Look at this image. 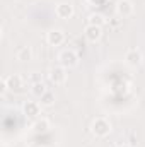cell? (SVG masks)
<instances>
[{
	"instance_id": "6da1fadb",
	"label": "cell",
	"mask_w": 145,
	"mask_h": 147,
	"mask_svg": "<svg viewBox=\"0 0 145 147\" xmlns=\"http://www.w3.org/2000/svg\"><path fill=\"white\" fill-rule=\"evenodd\" d=\"M60 60V65L65 67V69H73L79 65V55L73 51V50H63L58 57Z\"/></svg>"
},
{
	"instance_id": "7a4b0ae2",
	"label": "cell",
	"mask_w": 145,
	"mask_h": 147,
	"mask_svg": "<svg viewBox=\"0 0 145 147\" xmlns=\"http://www.w3.org/2000/svg\"><path fill=\"white\" fill-rule=\"evenodd\" d=\"M92 134L96 135V137H106L109 135V132H111V123H109L106 118H96L94 121H92Z\"/></svg>"
},
{
	"instance_id": "3957f363",
	"label": "cell",
	"mask_w": 145,
	"mask_h": 147,
	"mask_svg": "<svg viewBox=\"0 0 145 147\" xmlns=\"http://www.w3.org/2000/svg\"><path fill=\"white\" fill-rule=\"evenodd\" d=\"M50 80L55 84V86H60V84H63L65 80H67V70H65V67H53L51 70H50Z\"/></svg>"
},
{
	"instance_id": "277c9868",
	"label": "cell",
	"mask_w": 145,
	"mask_h": 147,
	"mask_svg": "<svg viewBox=\"0 0 145 147\" xmlns=\"http://www.w3.org/2000/svg\"><path fill=\"white\" fill-rule=\"evenodd\" d=\"M142 60H144L142 51L137 50V48H132V50H128V51L125 53V62H126L130 67H138V65L142 63Z\"/></svg>"
},
{
	"instance_id": "5b68a950",
	"label": "cell",
	"mask_w": 145,
	"mask_h": 147,
	"mask_svg": "<svg viewBox=\"0 0 145 147\" xmlns=\"http://www.w3.org/2000/svg\"><path fill=\"white\" fill-rule=\"evenodd\" d=\"M84 34H85V38H87V41L96 43V41H99L101 36H103V28H99V26H92V24H87L85 29H84Z\"/></svg>"
},
{
	"instance_id": "8992f818",
	"label": "cell",
	"mask_w": 145,
	"mask_h": 147,
	"mask_svg": "<svg viewBox=\"0 0 145 147\" xmlns=\"http://www.w3.org/2000/svg\"><path fill=\"white\" fill-rule=\"evenodd\" d=\"M116 12L119 17H128L133 14V3L130 0H118L116 3Z\"/></svg>"
},
{
	"instance_id": "52a82bcc",
	"label": "cell",
	"mask_w": 145,
	"mask_h": 147,
	"mask_svg": "<svg viewBox=\"0 0 145 147\" xmlns=\"http://www.w3.org/2000/svg\"><path fill=\"white\" fill-rule=\"evenodd\" d=\"M46 41L51 45V46H60L63 41H65V34L62 29H51L48 34H46Z\"/></svg>"
},
{
	"instance_id": "ba28073f",
	"label": "cell",
	"mask_w": 145,
	"mask_h": 147,
	"mask_svg": "<svg viewBox=\"0 0 145 147\" xmlns=\"http://www.w3.org/2000/svg\"><path fill=\"white\" fill-rule=\"evenodd\" d=\"M56 16L60 17V19H70L73 16V5H70V3H67V2H63V3H58L56 5Z\"/></svg>"
},
{
	"instance_id": "9c48e42d",
	"label": "cell",
	"mask_w": 145,
	"mask_h": 147,
	"mask_svg": "<svg viewBox=\"0 0 145 147\" xmlns=\"http://www.w3.org/2000/svg\"><path fill=\"white\" fill-rule=\"evenodd\" d=\"M5 80H7V86H9V89H10V91H19V89L22 87V84H24L22 77H21V75H17V74H12V75L5 77Z\"/></svg>"
},
{
	"instance_id": "30bf717a",
	"label": "cell",
	"mask_w": 145,
	"mask_h": 147,
	"mask_svg": "<svg viewBox=\"0 0 145 147\" xmlns=\"http://www.w3.org/2000/svg\"><path fill=\"white\" fill-rule=\"evenodd\" d=\"M22 110H24V115L28 118H36L38 115H39V105H38L36 101H28Z\"/></svg>"
},
{
	"instance_id": "8fae6325",
	"label": "cell",
	"mask_w": 145,
	"mask_h": 147,
	"mask_svg": "<svg viewBox=\"0 0 145 147\" xmlns=\"http://www.w3.org/2000/svg\"><path fill=\"white\" fill-rule=\"evenodd\" d=\"M48 128H50V121H48L46 118L36 120V121L33 123V130H34V134H44V132H48Z\"/></svg>"
},
{
	"instance_id": "7c38bea8",
	"label": "cell",
	"mask_w": 145,
	"mask_h": 147,
	"mask_svg": "<svg viewBox=\"0 0 145 147\" xmlns=\"http://www.w3.org/2000/svg\"><path fill=\"white\" fill-rule=\"evenodd\" d=\"M31 58H33V50H31L29 46H22V48L17 50V60L28 62V60H31Z\"/></svg>"
},
{
	"instance_id": "4fadbf2b",
	"label": "cell",
	"mask_w": 145,
	"mask_h": 147,
	"mask_svg": "<svg viewBox=\"0 0 145 147\" xmlns=\"http://www.w3.org/2000/svg\"><path fill=\"white\" fill-rule=\"evenodd\" d=\"M87 21H89V24H92V26H99V28H103L104 22H106V19H104L103 14H91Z\"/></svg>"
},
{
	"instance_id": "5bb4252c",
	"label": "cell",
	"mask_w": 145,
	"mask_h": 147,
	"mask_svg": "<svg viewBox=\"0 0 145 147\" xmlns=\"http://www.w3.org/2000/svg\"><path fill=\"white\" fill-rule=\"evenodd\" d=\"M39 99H41V106H51L55 103V94L51 91H46Z\"/></svg>"
},
{
	"instance_id": "9a60e30c",
	"label": "cell",
	"mask_w": 145,
	"mask_h": 147,
	"mask_svg": "<svg viewBox=\"0 0 145 147\" xmlns=\"http://www.w3.org/2000/svg\"><path fill=\"white\" fill-rule=\"evenodd\" d=\"M31 92H33L34 96H38V98H41V96L46 92V87H44V84L39 80V82H34V84H33V87H31Z\"/></svg>"
},
{
	"instance_id": "2e32d148",
	"label": "cell",
	"mask_w": 145,
	"mask_h": 147,
	"mask_svg": "<svg viewBox=\"0 0 145 147\" xmlns=\"http://www.w3.org/2000/svg\"><path fill=\"white\" fill-rule=\"evenodd\" d=\"M7 89H9V86H7V80H5V79H2V82H0V91H2V94H3Z\"/></svg>"
},
{
	"instance_id": "e0dca14e",
	"label": "cell",
	"mask_w": 145,
	"mask_h": 147,
	"mask_svg": "<svg viewBox=\"0 0 145 147\" xmlns=\"http://www.w3.org/2000/svg\"><path fill=\"white\" fill-rule=\"evenodd\" d=\"M119 147H132V146H119Z\"/></svg>"
},
{
	"instance_id": "ac0fdd59",
	"label": "cell",
	"mask_w": 145,
	"mask_h": 147,
	"mask_svg": "<svg viewBox=\"0 0 145 147\" xmlns=\"http://www.w3.org/2000/svg\"><path fill=\"white\" fill-rule=\"evenodd\" d=\"M41 147H46V146H41Z\"/></svg>"
}]
</instances>
